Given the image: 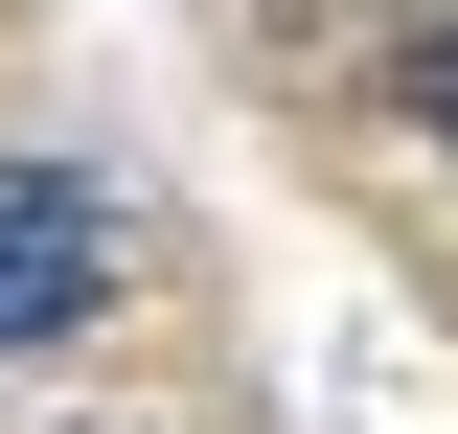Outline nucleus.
I'll use <instances>...</instances> for the list:
<instances>
[{
  "label": "nucleus",
  "mask_w": 458,
  "mask_h": 434,
  "mask_svg": "<svg viewBox=\"0 0 458 434\" xmlns=\"http://www.w3.org/2000/svg\"><path fill=\"white\" fill-rule=\"evenodd\" d=\"M92 297H114V206L69 161H0V343H69Z\"/></svg>",
  "instance_id": "1"
}]
</instances>
